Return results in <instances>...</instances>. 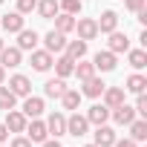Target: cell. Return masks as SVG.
<instances>
[{
  "label": "cell",
  "instance_id": "22",
  "mask_svg": "<svg viewBox=\"0 0 147 147\" xmlns=\"http://www.w3.org/2000/svg\"><path fill=\"white\" fill-rule=\"evenodd\" d=\"M130 136H133V141H144L147 138V121L144 118H138V121L133 118L130 121Z\"/></svg>",
  "mask_w": 147,
  "mask_h": 147
},
{
  "label": "cell",
  "instance_id": "14",
  "mask_svg": "<svg viewBox=\"0 0 147 147\" xmlns=\"http://www.w3.org/2000/svg\"><path fill=\"white\" fill-rule=\"evenodd\" d=\"M63 46H66V38H63V32L52 29V32L46 35V52H61Z\"/></svg>",
  "mask_w": 147,
  "mask_h": 147
},
{
  "label": "cell",
  "instance_id": "4",
  "mask_svg": "<svg viewBox=\"0 0 147 147\" xmlns=\"http://www.w3.org/2000/svg\"><path fill=\"white\" fill-rule=\"evenodd\" d=\"M92 66L101 69V72H113V69H115V52H110V49H107V52H98L95 61H92Z\"/></svg>",
  "mask_w": 147,
  "mask_h": 147
},
{
  "label": "cell",
  "instance_id": "20",
  "mask_svg": "<svg viewBox=\"0 0 147 147\" xmlns=\"http://www.w3.org/2000/svg\"><path fill=\"white\" fill-rule=\"evenodd\" d=\"M63 49H66V58H72V61H81V58L87 55V40H72V43H66Z\"/></svg>",
  "mask_w": 147,
  "mask_h": 147
},
{
  "label": "cell",
  "instance_id": "33",
  "mask_svg": "<svg viewBox=\"0 0 147 147\" xmlns=\"http://www.w3.org/2000/svg\"><path fill=\"white\" fill-rule=\"evenodd\" d=\"M35 6H38V0H18V12L20 15H29Z\"/></svg>",
  "mask_w": 147,
  "mask_h": 147
},
{
  "label": "cell",
  "instance_id": "2",
  "mask_svg": "<svg viewBox=\"0 0 147 147\" xmlns=\"http://www.w3.org/2000/svg\"><path fill=\"white\" fill-rule=\"evenodd\" d=\"M6 130L9 133H23L26 130V115L18 110H6Z\"/></svg>",
  "mask_w": 147,
  "mask_h": 147
},
{
  "label": "cell",
  "instance_id": "10",
  "mask_svg": "<svg viewBox=\"0 0 147 147\" xmlns=\"http://www.w3.org/2000/svg\"><path fill=\"white\" fill-rule=\"evenodd\" d=\"M9 90H12L15 95H29V92H32V81H29L26 75H15V78L9 81Z\"/></svg>",
  "mask_w": 147,
  "mask_h": 147
},
{
  "label": "cell",
  "instance_id": "8",
  "mask_svg": "<svg viewBox=\"0 0 147 147\" xmlns=\"http://www.w3.org/2000/svg\"><path fill=\"white\" fill-rule=\"evenodd\" d=\"M95 144H98V147H113V144H115V133H113V127L98 124V130H95Z\"/></svg>",
  "mask_w": 147,
  "mask_h": 147
},
{
  "label": "cell",
  "instance_id": "16",
  "mask_svg": "<svg viewBox=\"0 0 147 147\" xmlns=\"http://www.w3.org/2000/svg\"><path fill=\"white\" fill-rule=\"evenodd\" d=\"M32 66H35V72H46L52 66V52H35L32 49Z\"/></svg>",
  "mask_w": 147,
  "mask_h": 147
},
{
  "label": "cell",
  "instance_id": "9",
  "mask_svg": "<svg viewBox=\"0 0 147 147\" xmlns=\"http://www.w3.org/2000/svg\"><path fill=\"white\" fill-rule=\"evenodd\" d=\"M0 63H3L6 69L9 66H20V49L18 46H9V49L3 46V49H0Z\"/></svg>",
  "mask_w": 147,
  "mask_h": 147
},
{
  "label": "cell",
  "instance_id": "3",
  "mask_svg": "<svg viewBox=\"0 0 147 147\" xmlns=\"http://www.w3.org/2000/svg\"><path fill=\"white\" fill-rule=\"evenodd\" d=\"M87 127H90V121H87V115H69L66 118V133L69 136H84L87 133Z\"/></svg>",
  "mask_w": 147,
  "mask_h": 147
},
{
  "label": "cell",
  "instance_id": "1",
  "mask_svg": "<svg viewBox=\"0 0 147 147\" xmlns=\"http://www.w3.org/2000/svg\"><path fill=\"white\" fill-rule=\"evenodd\" d=\"M75 29H78V38H81V40H92V38L98 35V23H95L92 18H81V20H75Z\"/></svg>",
  "mask_w": 147,
  "mask_h": 147
},
{
  "label": "cell",
  "instance_id": "34",
  "mask_svg": "<svg viewBox=\"0 0 147 147\" xmlns=\"http://www.w3.org/2000/svg\"><path fill=\"white\" fill-rule=\"evenodd\" d=\"M136 113H138V115H147V98H144V92H138V101H136Z\"/></svg>",
  "mask_w": 147,
  "mask_h": 147
},
{
  "label": "cell",
  "instance_id": "23",
  "mask_svg": "<svg viewBox=\"0 0 147 147\" xmlns=\"http://www.w3.org/2000/svg\"><path fill=\"white\" fill-rule=\"evenodd\" d=\"M35 9L40 12V18H46V20H49V18H55V15H58V9H61V6H58V0H40Z\"/></svg>",
  "mask_w": 147,
  "mask_h": 147
},
{
  "label": "cell",
  "instance_id": "30",
  "mask_svg": "<svg viewBox=\"0 0 147 147\" xmlns=\"http://www.w3.org/2000/svg\"><path fill=\"white\" fill-rule=\"evenodd\" d=\"M144 87H147V78H144V75H130V78H127V90H130V92L138 95V92H144Z\"/></svg>",
  "mask_w": 147,
  "mask_h": 147
},
{
  "label": "cell",
  "instance_id": "18",
  "mask_svg": "<svg viewBox=\"0 0 147 147\" xmlns=\"http://www.w3.org/2000/svg\"><path fill=\"white\" fill-rule=\"evenodd\" d=\"M113 118H115V124H130L136 118V110L127 104H118V107H113Z\"/></svg>",
  "mask_w": 147,
  "mask_h": 147
},
{
  "label": "cell",
  "instance_id": "40",
  "mask_svg": "<svg viewBox=\"0 0 147 147\" xmlns=\"http://www.w3.org/2000/svg\"><path fill=\"white\" fill-rule=\"evenodd\" d=\"M3 78H6V66L0 63V84H3Z\"/></svg>",
  "mask_w": 147,
  "mask_h": 147
},
{
  "label": "cell",
  "instance_id": "28",
  "mask_svg": "<svg viewBox=\"0 0 147 147\" xmlns=\"http://www.w3.org/2000/svg\"><path fill=\"white\" fill-rule=\"evenodd\" d=\"M18 101V95L9 90V87H0V110H12Z\"/></svg>",
  "mask_w": 147,
  "mask_h": 147
},
{
  "label": "cell",
  "instance_id": "13",
  "mask_svg": "<svg viewBox=\"0 0 147 147\" xmlns=\"http://www.w3.org/2000/svg\"><path fill=\"white\" fill-rule=\"evenodd\" d=\"M18 35H20L18 38V49H35L38 46V32L35 29H20Z\"/></svg>",
  "mask_w": 147,
  "mask_h": 147
},
{
  "label": "cell",
  "instance_id": "41",
  "mask_svg": "<svg viewBox=\"0 0 147 147\" xmlns=\"http://www.w3.org/2000/svg\"><path fill=\"white\" fill-rule=\"evenodd\" d=\"M87 147H98V144H87Z\"/></svg>",
  "mask_w": 147,
  "mask_h": 147
},
{
  "label": "cell",
  "instance_id": "17",
  "mask_svg": "<svg viewBox=\"0 0 147 147\" xmlns=\"http://www.w3.org/2000/svg\"><path fill=\"white\" fill-rule=\"evenodd\" d=\"M40 113H43V98H32V95H26L23 115H26V118H38Z\"/></svg>",
  "mask_w": 147,
  "mask_h": 147
},
{
  "label": "cell",
  "instance_id": "21",
  "mask_svg": "<svg viewBox=\"0 0 147 147\" xmlns=\"http://www.w3.org/2000/svg\"><path fill=\"white\" fill-rule=\"evenodd\" d=\"M26 133H29V141H46V124L43 121H32L29 127H26Z\"/></svg>",
  "mask_w": 147,
  "mask_h": 147
},
{
  "label": "cell",
  "instance_id": "39",
  "mask_svg": "<svg viewBox=\"0 0 147 147\" xmlns=\"http://www.w3.org/2000/svg\"><path fill=\"white\" fill-rule=\"evenodd\" d=\"M40 144H43V147H61V141H58V138H52V141H40Z\"/></svg>",
  "mask_w": 147,
  "mask_h": 147
},
{
  "label": "cell",
  "instance_id": "42",
  "mask_svg": "<svg viewBox=\"0 0 147 147\" xmlns=\"http://www.w3.org/2000/svg\"><path fill=\"white\" fill-rule=\"evenodd\" d=\"M0 49H3V40H0Z\"/></svg>",
  "mask_w": 147,
  "mask_h": 147
},
{
  "label": "cell",
  "instance_id": "32",
  "mask_svg": "<svg viewBox=\"0 0 147 147\" xmlns=\"http://www.w3.org/2000/svg\"><path fill=\"white\" fill-rule=\"evenodd\" d=\"M66 15H78L81 12V0H61V3H58Z\"/></svg>",
  "mask_w": 147,
  "mask_h": 147
},
{
  "label": "cell",
  "instance_id": "15",
  "mask_svg": "<svg viewBox=\"0 0 147 147\" xmlns=\"http://www.w3.org/2000/svg\"><path fill=\"white\" fill-rule=\"evenodd\" d=\"M110 52H130V40L124 32H110Z\"/></svg>",
  "mask_w": 147,
  "mask_h": 147
},
{
  "label": "cell",
  "instance_id": "5",
  "mask_svg": "<svg viewBox=\"0 0 147 147\" xmlns=\"http://www.w3.org/2000/svg\"><path fill=\"white\" fill-rule=\"evenodd\" d=\"M0 26H3L6 32H20L23 29V15L20 12H6L3 20H0Z\"/></svg>",
  "mask_w": 147,
  "mask_h": 147
},
{
  "label": "cell",
  "instance_id": "12",
  "mask_svg": "<svg viewBox=\"0 0 147 147\" xmlns=\"http://www.w3.org/2000/svg\"><path fill=\"white\" fill-rule=\"evenodd\" d=\"M101 95H104V107H110V110L118 107V104H124V90H121V87H110V90H104Z\"/></svg>",
  "mask_w": 147,
  "mask_h": 147
},
{
  "label": "cell",
  "instance_id": "36",
  "mask_svg": "<svg viewBox=\"0 0 147 147\" xmlns=\"http://www.w3.org/2000/svg\"><path fill=\"white\" fill-rule=\"evenodd\" d=\"M12 147H32V141H29V138H23V136H18V138L12 141Z\"/></svg>",
  "mask_w": 147,
  "mask_h": 147
},
{
  "label": "cell",
  "instance_id": "19",
  "mask_svg": "<svg viewBox=\"0 0 147 147\" xmlns=\"http://www.w3.org/2000/svg\"><path fill=\"white\" fill-rule=\"evenodd\" d=\"M95 23H98V32H107V35H110V32H115V26H118V15H115V12H104L101 20H95Z\"/></svg>",
  "mask_w": 147,
  "mask_h": 147
},
{
  "label": "cell",
  "instance_id": "6",
  "mask_svg": "<svg viewBox=\"0 0 147 147\" xmlns=\"http://www.w3.org/2000/svg\"><path fill=\"white\" fill-rule=\"evenodd\" d=\"M107 118H110V107H104V104H95V107H90V113H87V121L90 124H107Z\"/></svg>",
  "mask_w": 147,
  "mask_h": 147
},
{
  "label": "cell",
  "instance_id": "25",
  "mask_svg": "<svg viewBox=\"0 0 147 147\" xmlns=\"http://www.w3.org/2000/svg\"><path fill=\"white\" fill-rule=\"evenodd\" d=\"M61 101H63L66 110H78V104H81V92H75V90H63Z\"/></svg>",
  "mask_w": 147,
  "mask_h": 147
},
{
  "label": "cell",
  "instance_id": "35",
  "mask_svg": "<svg viewBox=\"0 0 147 147\" xmlns=\"http://www.w3.org/2000/svg\"><path fill=\"white\" fill-rule=\"evenodd\" d=\"M144 3H147V0H124V6H127L130 12H141V9H144Z\"/></svg>",
  "mask_w": 147,
  "mask_h": 147
},
{
  "label": "cell",
  "instance_id": "24",
  "mask_svg": "<svg viewBox=\"0 0 147 147\" xmlns=\"http://www.w3.org/2000/svg\"><path fill=\"white\" fill-rule=\"evenodd\" d=\"M46 95L49 98H61L63 95V90H66V84H63V78H52V81H46Z\"/></svg>",
  "mask_w": 147,
  "mask_h": 147
},
{
  "label": "cell",
  "instance_id": "37",
  "mask_svg": "<svg viewBox=\"0 0 147 147\" xmlns=\"http://www.w3.org/2000/svg\"><path fill=\"white\" fill-rule=\"evenodd\" d=\"M113 147H136V141H133V138H121V141L115 138V144H113Z\"/></svg>",
  "mask_w": 147,
  "mask_h": 147
},
{
  "label": "cell",
  "instance_id": "27",
  "mask_svg": "<svg viewBox=\"0 0 147 147\" xmlns=\"http://www.w3.org/2000/svg\"><path fill=\"white\" fill-rule=\"evenodd\" d=\"M55 69H58L61 78H66V75H72V69H75V61H72V58H58L55 61Z\"/></svg>",
  "mask_w": 147,
  "mask_h": 147
},
{
  "label": "cell",
  "instance_id": "11",
  "mask_svg": "<svg viewBox=\"0 0 147 147\" xmlns=\"http://www.w3.org/2000/svg\"><path fill=\"white\" fill-rule=\"evenodd\" d=\"M104 90H107V84H104L101 78H95V75H92V78H87V81H84V92H81V95H90V98H98V95H101Z\"/></svg>",
  "mask_w": 147,
  "mask_h": 147
},
{
  "label": "cell",
  "instance_id": "31",
  "mask_svg": "<svg viewBox=\"0 0 147 147\" xmlns=\"http://www.w3.org/2000/svg\"><path fill=\"white\" fill-rule=\"evenodd\" d=\"M72 72H75V75H78L81 81H87V78H92V75H95V66H92V63H84V61H78Z\"/></svg>",
  "mask_w": 147,
  "mask_h": 147
},
{
  "label": "cell",
  "instance_id": "7",
  "mask_svg": "<svg viewBox=\"0 0 147 147\" xmlns=\"http://www.w3.org/2000/svg\"><path fill=\"white\" fill-rule=\"evenodd\" d=\"M46 133H52L55 138H58V136H63V133H66V118H63L61 113H52V115H49V121H46Z\"/></svg>",
  "mask_w": 147,
  "mask_h": 147
},
{
  "label": "cell",
  "instance_id": "26",
  "mask_svg": "<svg viewBox=\"0 0 147 147\" xmlns=\"http://www.w3.org/2000/svg\"><path fill=\"white\" fill-rule=\"evenodd\" d=\"M55 18H58V20H55V23H58V32L66 35V32L75 29V15H66V12H63V15H55Z\"/></svg>",
  "mask_w": 147,
  "mask_h": 147
},
{
  "label": "cell",
  "instance_id": "29",
  "mask_svg": "<svg viewBox=\"0 0 147 147\" xmlns=\"http://www.w3.org/2000/svg\"><path fill=\"white\" fill-rule=\"evenodd\" d=\"M130 66L133 69H144L147 66V52L144 49H133L130 52Z\"/></svg>",
  "mask_w": 147,
  "mask_h": 147
},
{
  "label": "cell",
  "instance_id": "38",
  "mask_svg": "<svg viewBox=\"0 0 147 147\" xmlns=\"http://www.w3.org/2000/svg\"><path fill=\"white\" fill-rule=\"evenodd\" d=\"M9 138V130H6V124H0V141H6Z\"/></svg>",
  "mask_w": 147,
  "mask_h": 147
}]
</instances>
